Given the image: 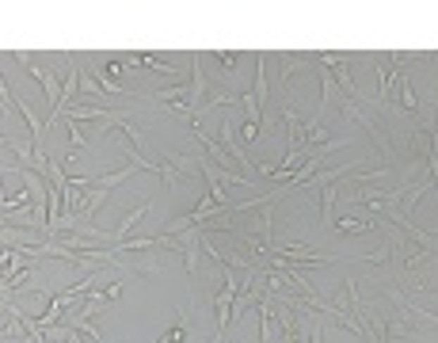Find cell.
Here are the masks:
<instances>
[{"label":"cell","instance_id":"1","mask_svg":"<svg viewBox=\"0 0 438 343\" xmlns=\"http://www.w3.org/2000/svg\"><path fill=\"white\" fill-rule=\"evenodd\" d=\"M12 61H20V65H27V73H31V77L35 80H39V85H42V92H46V99H50V115H54V111H58L61 107V92H65V85H61V80L58 77H54V73L50 69H35V65H31V58H27V54L20 50V54H12Z\"/></svg>","mask_w":438,"mask_h":343},{"label":"cell","instance_id":"2","mask_svg":"<svg viewBox=\"0 0 438 343\" xmlns=\"http://www.w3.org/2000/svg\"><path fill=\"white\" fill-rule=\"evenodd\" d=\"M237 130H240V123H237V118H229V111H225V118H221V126H218V137H221V145L229 149L232 161H240V164L248 168L251 161L244 156V145H240V134H237Z\"/></svg>","mask_w":438,"mask_h":343},{"label":"cell","instance_id":"3","mask_svg":"<svg viewBox=\"0 0 438 343\" xmlns=\"http://www.w3.org/2000/svg\"><path fill=\"white\" fill-rule=\"evenodd\" d=\"M305 65H316L313 54H282V61H278V77H275V85L278 88H286L290 80L297 77V73L305 69Z\"/></svg>","mask_w":438,"mask_h":343},{"label":"cell","instance_id":"4","mask_svg":"<svg viewBox=\"0 0 438 343\" xmlns=\"http://www.w3.org/2000/svg\"><path fill=\"white\" fill-rule=\"evenodd\" d=\"M256 99L259 104H267L271 99V77H267V54H256Z\"/></svg>","mask_w":438,"mask_h":343},{"label":"cell","instance_id":"5","mask_svg":"<svg viewBox=\"0 0 438 343\" xmlns=\"http://www.w3.org/2000/svg\"><path fill=\"white\" fill-rule=\"evenodd\" d=\"M145 214H149V202H145V206H137V210H130V214L118 221V229H115V244H123V240L130 237V229L142 225V218H145Z\"/></svg>","mask_w":438,"mask_h":343},{"label":"cell","instance_id":"6","mask_svg":"<svg viewBox=\"0 0 438 343\" xmlns=\"http://www.w3.org/2000/svg\"><path fill=\"white\" fill-rule=\"evenodd\" d=\"M396 92H400V107H404L408 111V115H419V107H423V104H419V99H415V88H412V80H400V85H396Z\"/></svg>","mask_w":438,"mask_h":343},{"label":"cell","instance_id":"7","mask_svg":"<svg viewBox=\"0 0 438 343\" xmlns=\"http://www.w3.org/2000/svg\"><path fill=\"white\" fill-rule=\"evenodd\" d=\"M335 225H339V233H374V221L366 218H339Z\"/></svg>","mask_w":438,"mask_h":343},{"label":"cell","instance_id":"8","mask_svg":"<svg viewBox=\"0 0 438 343\" xmlns=\"http://www.w3.org/2000/svg\"><path fill=\"white\" fill-rule=\"evenodd\" d=\"M134 267H137V271H142V275H161V271H164V259L156 256V252H149L145 259H137Z\"/></svg>","mask_w":438,"mask_h":343},{"label":"cell","instance_id":"9","mask_svg":"<svg viewBox=\"0 0 438 343\" xmlns=\"http://www.w3.org/2000/svg\"><path fill=\"white\" fill-rule=\"evenodd\" d=\"M69 126V149L77 153V149H84L88 145V137H84V123H65Z\"/></svg>","mask_w":438,"mask_h":343},{"label":"cell","instance_id":"10","mask_svg":"<svg viewBox=\"0 0 438 343\" xmlns=\"http://www.w3.org/2000/svg\"><path fill=\"white\" fill-rule=\"evenodd\" d=\"M259 130H263V126H251V123H244V126H240V142H256V137H259Z\"/></svg>","mask_w":438,"mask_h":343},{"label":"cell","instance_id":"11","mask_svg":"<svg viewBox=\"0 0 438 343\" xmlns=\"http://www.w3.org/2000/svg\"><path fill=\"white\" fill-rule=\"evenodd\" d=\"M118 294H123V282H111V286H107V290H104V298H107V301H115V298H118Z\"/></svg>","mask_w":438,"mask_h":343},{"label":"cell","instance_id":"12","mask_svg":"<svg viewBox=\"0 0 438 343\" xmlns=\"http://www.w3.org/2000/svg\"><path fill=\"white\" fill-rule=\"evenodd\" d=\"M65 343H80V332H77V328H73V336H69V339H65Z\"/></svg>","mask_w":438,"mask_h":343},{"label":"cell","instance_id":"13","mask_svg":"<svg viewBox=\"0 0 438 343\" xmlns=\"http://www.w3.org/2000/svg\"><path fill=\"white\" fill-rule=\"evenodd\" d=\"M225 343H232V339H229V336H225Z\"/></svg>","mask_w":438,"mask_h":343}]
</instances>
